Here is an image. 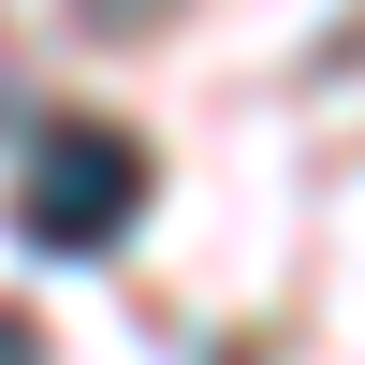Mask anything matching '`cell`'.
Returning <instances> with one entry per match:
<instances>
[{
  "label": "cell",
  "instance_id": "1",
  "mask_svg": "<svg viewBox=\"0 0 365 365\" xmlns=\"http://www.w3.org/2000/svg\"><path fill=\"white\" fill-rule=\"evenodd\" d=\"M132 220H146V146L117 132V117H44L29 161H15V234L58 249V263H88V249H117Z\"/></svg>",
  "mask_w": 365,
  "mask_h": 365
},
{
  "label": "cell",
  "instance_id": "2",
  "mask_svg": "<svg viewBox=\"0 0 365 365\" xmlns=\"http://www.w3.org/2000/svg\"><path fill=\"white\" fill-rule=\"evenodd\" d=\"M88 29H146V15H175V0H73Z\"/></svg>",
  "mask_w": 365,
  "mask_h": 365
},
{
  "label": "cell",
  "instance_id": "3",
  "mask_svg": "<svg viewBox=\"0 0 365 365\" xmlns=\"http://www.w3.org/2000/svg\"><path fill=\"white\" fill-rule=\"evenodd\" d=\"M0 365H44V322L29 307H0Z\"/></svg>",
  "mask_w": 365,
  "mask_h": 365
},
{
  "label": "cell",
  "instance_id": "4",
  "mask_svg": "<svg viewBox=\"0 0 365 365\" xmlns=\"http://www.w3.org/2000/svg\"><path fill=\"white\" fill-rule=\"evenodd\" d=\"M0 103H15V88H0Z\"/></svg>",
  "mask_w": 365,
  "mask_h": 365
}]
</instances>
